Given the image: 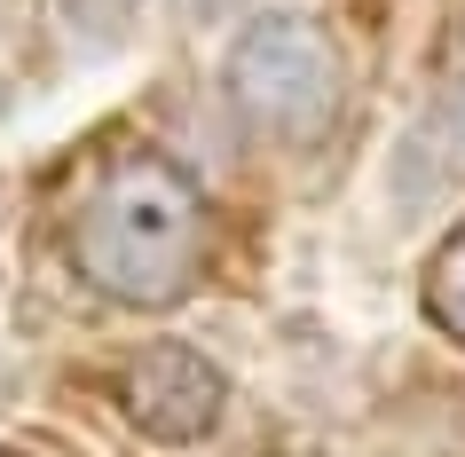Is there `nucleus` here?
<instances>
[{
  "instance_id": "nucleus-1",
  "label": "nucleus",
  "mask_w": 465,
  "mask_h": 457,
  "mask_svg": "<svg viewBox=\"0 0 465 457\" xmlns=\"http://www.w3.org/2000/svg\"><path fill=\"white\" fill-rule=\"evenodd\" d=\"M79 276L119 308H173L205 268V197L173 158H119L72 221Z\"/></svg>"
},
{
  "instance_id": "nucleus-2",
  "label": "nucleus",
  "mask_w": 465,
  "mask_h": 457,
  "mask_svg": "<svg viewBox=\"0 0 465 457\" xmlns=\"http://www.w3.org/2000/svg\"><path fill=\"white\" fill-rule=\"evenodd\" d=\"M229 103L261 134L308 143L340 119V48L316 16H252L229 48Z\"/></svg>"
},
{
  "instance_id": "nucleus-3",
  "label": "nucleus",
  "mask_w": 465,
  "mask_h": 457,
  "mask_svg": "<svg viewBox=\"0 0 465 457\" xmlns=\"http://www.w3.org/2000/svg\"><path fill=\"white\" fill-rule=\"evenodd\" d=\"M221 402H229V379L197 355L190 339H150V347H134L119 363V410H126V426L150 433V442L182 450L197 433H213Z\"/></svg>"
},
{
  "instance_id": "nucleus-4",
  "label": "nucleus",
  "mask_w": 465,
  "mask_h": 457,
  "mask_svg": "<svg viewBox=\"0 0 465 457\" xmlns=\"http://www.w3.org/2000/svg\"><path fill=\"white\" fill-rule=\"evenodd\" d=\"M418 292H426V315L465 347V221L434 244V261H426V284H418Z\"/></svg>"
},
{
  "instance_id": "nucleus-5",
  "label": "nucleus",
  "mask_w": 465,
  "mask_h": 457,
  "mask_svg": "<svg viewBox=\"0 0 465 457\" xmlns=\"http://www.w3.org/2000/svg\"><path fill=\"white\" fill-rule=\"evenodd\" d=\"M0 111H8V87H0Z\"/></svg>"
},
{
  "instance_id": "nucleus-6",
  "label": "nucleus",
  "mask_w": 465,
  "mask_h": 457,
  "mask_svg": "<svg viewBox=\"0 0 465 457\" xmlns=\"http://www.w3.org/2000/svg\"><path fill=\"white\" fill-rule=\"evenodd\" d=\"M0 457H16V450H0Z\"/></svg>"
}]
</instances>
